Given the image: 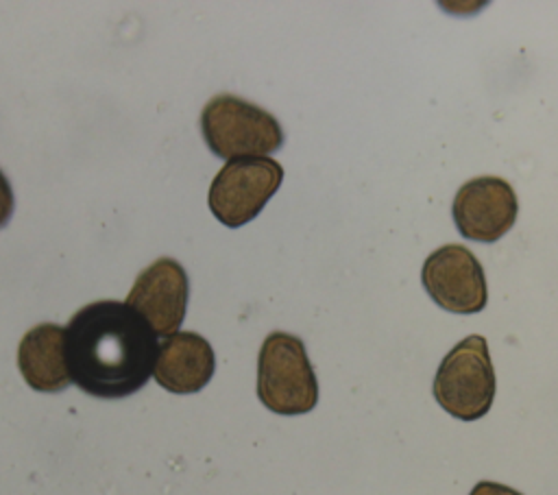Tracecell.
<instances>
[{
	"label": "cell",
	"mask_w": 558,
	"mask_h": 495,
	"mask_svg": "<svg viewBox=\"0 0 558 495\" xmlns=\"http://www.w3.org/2000/svg\"><path fill=\"white\" fill-rule=\"evenodd\" d=\"M70 379L87 395L122 399L137 393L155 371L157 334L126 301L83 305L65 327Z\"/></svg>",
	"instance_id": "1"
},
{
	"label": "cell",
	"mask_w": 558,
	"mask_h": 495,
	"mask_svg": "<svg viewBox=\"0 0 558 495\" xmlns=\"http://www.w3.org/2000/svg\"><path fill=\"white\" fill-rule=\"evenodd\" d=\"M201 133L209 150L229 161L266 157L283 144L279 120L233 94H218L207 100L201 113Z\"/></svg>",
	"instance_id": "2"
},
{
	"label": "cell",
	"mask_w": 558,
	"mask_h": 495,
	"mask_svg": "<svg viewBox=\"0 0 558 495\" xmlns=\"http://www.w3.org/2000/svg\"><path fill=\"white\" fill-rule=\"evenodd\" d=\"M257 397L277 414H305L318 401V382L301 338L272 331L257 358Z\"/></svg>",
	"instance_id": "3"
},
{
	"label": "cell",
	"mask_w": 558,
	"mask_h": 495,
	"mask_svg": "<svg viewBox=\"0 0 558 495\" xmlns=\"http://www.w3.org/2000/svg\"><path fill=\"white\" fill-rule=\"evenodd\" d=\"M495 369L486 338L471 334L462 338L442 360L434 375L436 403L460 421L482 419L495 399Z\"/></svg>",
	"instance_id": "4"
},
{
	"label": "cell",
	"mask_w": 558,
	"mask_h": 495,
	"mask_svg": "<svg viewBox=\"0 0 558 495\" xmlns=\"http://www.w3.org/2000/svg\"><path fill=\"white\" fill-rule=\"evenodd\" d=\"M283 168L272 157H242L227 161L209 185V209L227 227L253 220L279 190Z\"/></svg>",
	"instance_id": "5"
},
{
	"label": "cell",
	"mask_w": 558,
	"mask_h": 495,
	"mask_svg": "<svg viewBox=\"0 0 558 495\" xmlns=\"http://www.w3.org/2000/svg\"><path fill=\"white\" fill-rule=\"evenodd\" d=\"M421 283L438 307L453 314L482 312L488 301L484 266L462 244H445L429 253Z\"/></svg>",
	"instance_id": "6"
},
{
	"label": "cell",
	"mask_w": 558,
	"mask_h": 495,
	"mask_svg": "<svg viewBox=\"0 0 558 495\" xmlns=\"http://www.w3.org/2000/svg\"><path fill=\"white\" fill-rule=\"evenodd\" d=\"M519 214L514 188L501 177H475L460 185L451 216L462 238L495 242L506 236Z\"/></svg>",
	"instance_id": "7"
},
{
	"label": "cell",
	"mask_w": 558,
	"mask_h": 495,
	"mask_svg": "<svg viewBox=\"0 0 558 495\" xmlns=\"http://www.w3.org/2000/svg\"><path fill=\"white\" fill-rule=\"evenodd\" d=\"M190 297L185 268L172 257H159L146 266L129 290L126 303L135 307L157 336L177 334Z\"/></svg>",
	"instance_id": "8"
},
{
	"label": "cell",
	"mask_w": 558,
	"mask_h": 495,
	"mask_svg": "<svg viewBox=\"0 0 558 495\" xmlns=\"http://www.w3.org/2000/svg\"><path fill=\"white\" fill-rule=\"evenodd\" d=\"M216 358L211 345L196 331H177L159 345L155 379L170 393H198L211 379Z\"/></svg>",
	"instance_id": "9"
},
{
	"label": "cell",
	"mask_w": 558,
	"mask_h": 495,
	"mask_svg": "<svg viewBox=\"0 0 558 495\" xmlns=\"http://www.w3.org/2000/svg\"><path fill=\"white\" fill-rule=\"evenodd\" d=\"M65 327L54 323L35 325L17 347V366L24 382L39 393H59L70 386L65 364Z\"/></svg>",
	"instance_id": "10"
},
{
	"label": "cell",
	"mask_w": 558,
	"mask_h": 495,
	"mask_svg": "<svg viewBox=\"0 0 558 495\" xmlns=\"http://www.w3.org/2000/svg\"><path fill=\"white\" fill-rule=\"evenodd\" d=\"M13 190H11V183L9 179L4 177V172L0 170V227H4L13 214Z\"/></svg>",
	"instance_id": "11"
},
{
	"label": "cell",
	"mask_w": 558,
	"mask_h": 495,
	"mask_svg": "<svg viewBox=\"0 0 558 495\" xmlns=\"http://www.w3.org/2000/svg\"><path fill=\"white\" fill-rule=\"evenodd\" d=\"M469 495H523L519 493L517 488L512 486H506V484H499V482H490V480H482L477 482Z\"/></svg>",
	"instance_id": "12"
}]
</instances>
